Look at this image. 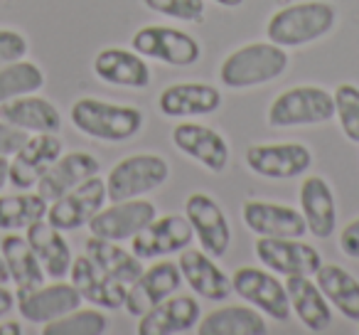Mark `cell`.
I'll return each instance as SVG.
<instances>
[{
  "mask_svg": "<svg viewBox=\"0 0 359 335\" xmlns=\"http://www.w3.org/2000/svg\"><path fill=\"white\" fill-rule=\"evenodd\" d=\"M357 323H359V320H357ZM357 333H359V328H357Z\"/></svg>",
  "mask_w": 359,
  "mask_h": 335,
  "instance_id": "bcb514c9",
  "label": "cell"
},
{
  "mask_svg": "<svg viewBox=\"0 0 359 335\" xmlns=\"http://www.w3.org/2000/svg\"><path fill=\"white\" fill-rule=\"evenodd\" d=\"M45 86V74L35 62L15 60L0 67V104L15 96L35 94Z\"/></svg>",
  "mask_w": 359,
  "mask_h": 335,
  "instance_id": "836d02e7",
  "label": "cell"
},
{
  "mask_svg": "<svg viewBox=\"0 0 359 335\" xmlns=\"http://www.w3.org/2000/svg\"><path fill=\"white\" fill-rule=\"evenodd\" d=\"M15 308V294L8 286H0V318H6Z\"/></svg>",
  "mask_w": 359,
  "mask_h": 335,
  "instance_id": "60d3db41",
  "label": "cell"
},
{
  "mask_svg": "<svg viewBox=\"0 0 359 335\" xmlns=\"http://www.w3.org/2000/svg\"><path fill=\"white\" fill-rule=\"evenodd\" d=\"M94 74L101 81L126 89H145L150 84V67L143 55L123 47H106L94 57Z\"/></svg>",
  "mask_w": 359,
  "mask_h": 335,
  "instance_id": "603a6c76",
  "label": "cell"
},
{
  "mask_svg": "<svg viewBox=\"0 0 359 335\" xmlns=\"http://www.w3.org/2000/svg\"><path fill=\"white\" fill-rule=\"evenodd\" d=\"M288 70V52L273 42H249L219 65V81L229 89H254L276 81Z\"/></svg>",
  "mask_w": 359,
  "mask_h": 335,
  "instance_id": "3957f363",
  "label": "cell"
},
{
  "mask_svg": "<svg viewBox=\"0 0 359 335\" xmlns=\"http://www.w3.org/2000/svg\"><path fill=\"white\" fill-rule=\"evenodd\" d=\"M47 200L40 192H15V195H0V230L20 232L27 230L32 222L45 220Z\"/></svg>",
  "mask_w": 359,
  "mask_h": 335,
  "instance_id": "d6a6232c",
  "label": "cell"
},
{
  "mask_svg": "<svg viewBox=\"0 0 359 335\" xmlns=\"http://www.w3.org/2000/svg\"><path fill=\"white\" fill-rule=\"evenodd\" d=\"M138 55L145 60H158L170 67H192L200 62L202 47L190 32L168 25H145L130 40Z\"/></svg>",
  "mask_w": 359,
  "mask_h": 335,
  "instance_id": "8992f818",
  "label": "cell"
},
{
  "mask_svg": "<svg viewBox=\"0 0 359 335\" xmlns=\"http://www.w3.org/2000/svg\"><path fill=\"white\" fill-rule=\"evenodd\" d=\"M81 301L84 298L74 284H62V279H57V284L37 286L25 294H18L15 306L22 318L30 323H50V320L62 318L69 310L79 308Z\"/></svg>",
  "mask_w": 359,
  "mask_h": 335,
  "instance_id": "ffe728a7",
  "label": "cell"
},
{
  "mask_svg": "<svg viewBox=\"0 0 359 335\" xmlns=\"http://www.w3.org/2000/svg\"><path fill=\"white\" fill-rule=\"evenodd\" d=\"M231 291L278 323H285L290 318L288 291L273 271L259 269V266H241L231 274Z\"/></svg>",
  "mask_w": 359,
  "mask_h": 335,
  "instance_id": "52a82bcc",
  "label": "cell"
},
{
  "mask_svg": "<svg viewBox=\"0 0 359 335\" xmlns=\"http://www.w3.org/2000/svg\"><path fill=\"white\" fill-rule=\"evenodd\" d=\"M0 256L6 261L8 274L18 284V294H25L37 286L45 284V269L40 259L32 251L27 237H20L18 232H11L0 239Z\"/></svg>",
  "mask_w": 359,
  "mask_h": 335,
  "instance_id": "f1b7e54d",
  "label": "cell"
},
{
  "mask_svg": "<svg viewBox=\"0 0 359 335\" xmlns=\"http://www.w3.org/2000/svg\"><path fill=\"white\" fill-rule=\"evenodd\" d=\"M185 217L192 225L195 239L202 244V251L215 259H222L229 251L231 227L215 197L207 192H192L185 200Z\"/></svg>",
  "mask_w": 359,
  "mask_h": 335,
  "instance_id": "8fae6325",
  "label": "cell"
},
{
  "mask_svg": "<svg viewBox=\"0 0 359 335\" xmlns=\"http://www.w3.org/2000/svg\"><path fill=\"white\" fill-rule=\"evenodd\" d=\"M285 291H288L290 310L298 315V320L310 333H323V330L330 328L332 308H330L327 298L310 276H288Z\"/></svg>",
  "mask_w": 359,
  "mask_h": 335,
  "instance_id": "4316f807",
  "label": "cell"
},
{
  "mask_svg": "<svg viewBox=\"0 0 359 335\" xmlns=\"http://www.w3.org/2000/svg\"><path fill=\"white\" fill-rule=\"evenodd\" d=\"M249 171L269 180H293L310 171L313 153L308 145L295 143H254L246 150Z\"/></svg>",
  "mask_w": 359,
  "mask_h": 335,
  "instance_id": "ba28073f",
  "label": "cell"
},
{
  "mask_svg": "<svg viewBox=\"0 0 359 335\" xmlns=\"http://www.w3.org/2000/svg\"><path fill=\"white\" fill-rule=\"evenodd\" d=\"M20 333H22V328L15 320H8V323L0 325V335H20Z\"/></svg>",
  "mask_w": 359,
  "mask_h": 335,
  "instance_id": "b9f144b4",
  "label": "cell"
},
{
  "mask_svg": "<svg viewBox=\"0 0 359 335\" xmlns=\"http://www.w3.org/2000/svg\"><path fill=\"white\" fill-rule=\"evenodd\" d=\"M99 171H101V163L94 155L84 153V150H74V153L60 155V158L50 165V171L40 178V183H37L35 188L47 202H55L57 197L69 192L72 188L84 183L86 178L99 176Z\"/></svg>",
  "mask_w": 359,
  "mask_h": 335,
  "instance_id": "cb8c5ba5",
  "label": "cell"
},
{
  "mask_svg": "<svg viewBox=\"0 0 359 335\" xmlns=\"http://www.w3.org/2000/svg\"><path fill=\"white\" fill-rule=\"evenodd\" d=\"M170 178V165L158 153L126 155L111 168L106 178V197L111 202L133 200L158 190Z\"/></svg>",
  "mask_w": 359,
  "mask_h": 335,
  "instance_id": "5b68a950",
  "label": "cell"
},
{
  "mask_svg": "<svg viewBox=\"0 0 359 335\" xmlns=\"http://www.w3.org/2000/svg\"><path fill=\"white\" fill-rule=\"evenodd\" d=\"M202 318V306L195 296H168L140 315L138 335H177L190 333Z\"/></svg>",
  "mask_w": 359,
  "mask_h": 335,
  "instance_id": "e0dca14e",
  "label": "cell"
},
{
  "mask_svg": "<svg viewBox=\"0 0 359 335\" xmlns=\"http://www.w3.org/2000/svg\"><path fill=\"white\" fill-rule=\"evenodd\" d=\"M27 55V40L18 30H0V67L22 60Z\"/></svg>",
  "mask_w": 359,
  "mask_h": 335,
  "instance_id": "74e56055",
  "label": "cell"
},
{
  "mask_svg": "<svg viewBox=\"0 0 359 335\" xmlns=\"http://www.w3.org/2000/svg\"><path fill=\"white\" fill-rule=\"evenodd\" d=\"M148 11L182 22L205 20V0H143Z\"/></svg>",
  "mask_w": 359,
  "mask_h": 335,
  "instance_id": "8d00e7d4",
  "label": "cell"
},
{
  "mask_svg": "<svg viewBox=\"0 0 359 335\" xmlns=\"http://www.w3.org/2000/svg\"><path fill=\"white\" fill-rule=\"evenodd\" d=\"M334 99V116L339 121V129L347 136V140L359 143V86L349 84H339L332 94Z\"/></svg>",
  "mask_w": 359,
  "mask_h": 335,
  "instance_id": "d590c367",
  "label": "cell"
},
{
  "mask_svg": "<svg viewBox=\"0 0 359 335\" xmlns=\"http://www.w3.org/2000/svg\"><path fill=\"white\" fill-rule=\"evenodd\" d=\"M200 335H266L269 325L259 308L249 306H222L200 318Z\"/></svg>",
  "mask_w": 359,
  "mask_h": 335,
  "instance_id": "f546056e",
  "label": "cell"
},
{
  "mask_svg": "<svg viewBox=\"0 0 359 335\" xmlns=\"http://www.w3.org/2000/svg\"><path fill=\"white\" fill-rule=\"evenodd\" d=\"M298 200L308 232L318 239H327L337 227V205L330 183L320 176L305 178L298 190Z\"/></svg>",
  "mask_w": 359,
  "mask_h": 335,
  "instance_id": "d4e9b609",
  "label": "cell"
},
{
  "mask_svg": "<svg viewBox=\"0 0 359 335\" xmlns=\"http://www.w3.org/2000/svg\"><path fill=\"white\" fill-rule=\"evenodd\" d=\"M256 259L269 271L278 276H315L323 264V256L315 247L300 239H278V237H259L256 239Z\"/></svg>",
  "mask_w": 359,
  "mask_h": 335,
  "instance_id": "7c38bea8",
  "label": "cell"
},
{
  "mask_svg": "<svg viewBox=\"0 0 359 335\" xmlns=\"http://www.w3.org/2000/svg\"><path fill=\"white\" fill-rule=\"evenodd\" d=\"M339 249L349 259H359V217L344 225L342 235H339Z\"/></svg>",
  "mask_w": 359,
  "mask_h": 335,
  "instance_id": "ab89813d",
  "label": "cell"
},
{
  "mask_svg": "<svg viewBox=\"0 0 359 335\" xmlns=\"http://www.w3.org/2000/svg\"><path fill=\"white\" fill-rule=\"evenodd\" d=\"M222 106V91L202 81H177L163 89L158 96V109L168 119L187 116H210Z\"/></svg>",
  "mask_w": 359,
  "mask_h": 335,
  "instance_id": "44dd1931",
  "label": "cell"
},
{
  "mask_svg": "<svg viewBox=\"0 0 359 335\" xmlns=\"http://www.w3.org/2000/svg\"><path fill=\"white\" fill-rule=\"evenodd\" d=\"M315 284L323 291L327 303H332L344 318L359 320V281L337 264H320L315 271Z\"/></svg>",
  "mask_w": 359,
  "mask_h": 335,
  "instance_id": "4dcf8cb0",
  "label": "cell"
},
{
  "mask_svg": "<svg viewBox=\"0 0 359 335\" xmlns=\"http://www.w3.org/2000/svg\"><path fill=\"white\" fill-rule=\"evenodd\" d=\"M337 22V11L327 0H300L276 11L269 18L266 35L278 47H305L330 35Z\"/></svg>",
  "mask_w": 359,
  "mask_h": 335,
  "instance_id": "6da1fadb",
  "label": "cell"
},
{
  "mask_svg": "<svg viewBox=\"0 0 359 335\" xmlns=\"http://www.w3.org/2000/svg\"><path fill=\"white\" fill-rule=\"evenodd\" d=\"M30 138V133L22 129H18V126H11L6 124V121L0 119V155H15L18 150H20V145L25 143V140Z\"/></svg>",
  "mask_w": 359,
  "mask_h": 335,
  "instance_id": "f35d334b",
  "label": "cell"
},
{
  "mask_svg": "<svg viewBox=\"0 0 359 335\" xmlns=\"http://www.w3.org/2000/svg\"><path fill=\"white\" fill-rule=\"evenodd\" d=\"M69 279H72V284L76 286V291L81 294V298L89 301V303L99 306V308H106V310L123 308L126 289H128V286L106 274L91 256L81 254V256H76V259H72Z\"/></svg>",
  "mask_w": 359,
  "mask_h": 335,
  "instance_id": "d6986e66",
  "label": "cell"
},
{
  "mask_svg": "<svg viewBox=\"0 0 359 335\" xmlns=\"http://www.w3.org/2000/svg\"><path fill=\"white\" fill-rule=\"evenodd\" d=\"M0 119L27 133H60L62 114L52 101L35 94L15 96L0 104Z\"/></svg>",
  "mask_w": 359,
  "mask_h": 335,
  "instance_id": "484cf974",
  "label": "cell"
},
{
  "mask_svg": "<svg viewBox=\"0 0 359 335\" xmlns=\"http://www.w3.org/2000/svg\"><path fill=\"white\" fill-rule=\"evenodd\" d=\"M217 6H222V8H239L244 0H215Z\"/></svg>",
  "mask_w": 359,
  "mask_h": 335,
  "instance_id": "f6af8a7d",
  "label": "cell"
},
{
  "mask_svg": "<svg viewBox=\"0 0 359 335\" xmlns=\"http://www.w3.org/2000/svg\"><path fill=\"white\" fill-rule=\"evenodd\" d=\"M172 143L177 145L180 153L190 155L205 171L215 173V176L224 173L229 165V143L212 126L182 121L172 129Z\"/></svg>",
  "mask_w": 359,
  "mask_h": 335,
  "instance_id": "5bb4252c",
  "label": "cell"
},
{
  "mask_svg": "<svg viewBox=\"0 0 359 335\" xmlns=\"http://www.w3.org/2000/svg\"><path fill=\"white\" fill-rule=\"evenodd\" d=\"M244 225L254 232L256 237H278V239H300L308 232L303 220V212L290 205L280 202H264V200H249L244 202Z\"/></svg>",
  "mask_w": 359,
  "mask_h": 335,
  "instance_id": "ac0fdd59",
  "label": "cell"
},
{
  "mask_svg": "<svg viewBox=\"0 0 359 335\" xmlns=\"http://www.w3.org/2000/svg\"><path fill=\"white\" fill-rule=\"evenodd\" d=\"M8 168H11V160H8L6 155H0V190H3L8 183Z\"/></svg>",
  "mask_w": 359,
  "mask_h": 335,
  "instance_id": "7bdbcfd3",
  "label": "cell"
},
{
  "mask_svg": "<svg viewBox=\"0 0 359 335\" xmlns=\"http://www.w3.org/2000/svg\"><path fill=\"white\" fill-rule=\"evenodd\" d=\"M177 266L182 279L200 298L219 303V301H226L231 296V276H226L215 264V256H210L207 251L187 247V249L180 251Z\"/></svg>",
  "mask_w": 359,
  "mask_h": 335,
  "instance_id": "7402d4cb",
  "label": "cell"
},
{
  "mask_svg": "<svg viewBox=\"0 0 359 335\" xmlns=\"http://www.w3.org/2000/svg\"><path fill=\"white\" fill-rule=\"evenodd\" d=\"M106 205V180L99 176L86 178L69 192L57 197L47 207V222L62 232H74L79 227H86L89 220Z\"/></svg>",
  "mask_w": 359,
  "mask_h": 335,
  "instance_id": "9c48e42d",
  "label": "cell"
},
{
  "mask_svg": "<svg viewBox=\"0 0 359 335\" xmlns=\"http://www.w3.org/2000/svg\"><path fill=\"white\" fill-rule=\"evenodd\" d=\"M180 286H182V274H180L177 261H168L163 256V261L143 269L138 279L126 289L123 306L130 315L140 318L145 310H150L153 306H158L160 301L172 296Z\"/></svg>",
  "mask_w": 359,
  "mask_h": 335,
  "instance_id": "9a60e30c",
  "label": "cell"
},
{
  "mask_svg": "<svg viewBox=\"0 0 359 335\" xmlns=\"http://www.w3.org/2000/svg\"><path fill=\"white\" fill-rule=\"evenodd\" d=\"M86 256L96 261L101 269L109 276H114L116 281L130 286L140 276V271L145 269L143 261L133 254V251H126L123 247H118L116 242L101 239V237L91 235L86 239Z\"/></svg>",
  "mask_w": 359,
  "mask_h": 335,
  "instance_id": "1f68e13d",
  "label": "cell"
},
{
  "mask_svg": "<svg viewBox=\"0 0 359 335\" xmlns=\"http://www.w3.org/2000/svg\"><path fill=\"white\" fill-rule=\"evenodd\" d=\"M109 330V318L99 308H74L62 318L45 323L42 335H104Z\"/></svg>",
  "mask_w": 359,
  "mask_h": 335,
  "instance_id": "e575fe53",
  "label": "cell"
},
{
  "mask_svg": "<svg viewBox=\"0 0 359 335\" xmlns=\"http://www.w3.org/2000/svg\"><path fill=\"white\" fill-rule=\"evenodd\" d=\"M334 116V99L330 91L315 84H300L280 91L269 106L271 129H298V126H318Z\"/></svg>",
  "mask_w": 359,
  "mask_h": 335,
  "instance_id": "277c9868",
  "label": "cell"
},
{
  "mask_svg": "<svg viewBox=\"0 0 359 335\" xmlns=\"http://www.w3.org/2000/svg\"><path fill=\"white\" fill-rule=\"evenodd\" d=\"M69 119L79 133L96 140H109V143L133 138L145 124V116L138 106L111 104L94 96L76 99L69 109Z\"/></svg>",
  "mask_w": 359,
  "mask_h": 335,
  "instance_id": "7a4b0ae2",
  "label": "cell"
},
{
  "mask_svg": "<svg viewBox=\"0 0 359 335\" xmlns=\"http://www.w3.org/2000/svg\"><path fill=\"white\" fill-rule=\"evenodd\" d=\"M155 217H158V210H155L153 202L133 197V200L114 202L111 207H101L86 227H89L91 235L101 237V239L126 242V239H133Z\"/></svg>",
  "mask_w": 359,
  "mask_h": 335,
  "instance_id": "4fadbf2b",
  "label": "cell"
},
{
  "mask_svg": "<svg viewBox=\"0 0 359 335\" xmlns=\"http://www.w3.org/2000/svg\"><path fill=\"white\" fill-rule=\"evenodd\" d=\"M27 242H30L32 251L37 254L40 259L42 269H45V276L50 279H65L72 269V249H69V242L65 239L62 230L52 227L50 222L45 220H37L27 227Z\"/></svg>",
  "mask_w": 359,
  "mask_h": 335,
  "instance_id": "83f0119b",
  "label": "cell"
},
{
  "mask_svg": "<svg viewBox=\"0 0 359 335\" xmlns=\"http://www.w3.org/2000/svg\"><path fill=\"white\" fill-rule=\"evenodd\" d=\"M8 281H11V274H8L6 261H3V256H0V286H6Z\"/></svg>",
  "mask_w": 359,
  "mask_h": 335,
  "instance_id": "ee69618b",
  "label": "cell"
},
{
  "mask_svg": "<svg viewBox=\"0 0 359 335\" xmlns=\"http://www.w3.org/2000/svg\"><path fill=\"white\" fill-rule=\"evenodd\" d=\"M62 155V140L57 133H35L20 145L8 168V183L18 190H30Z\"/></svg>",
  "mask_w": 359,
  "mask_h": 335,
  "instance_id": "2e32d148",
  "label": "cell"
},
{
  "mask_svg": "<svg viewBox=\"0 0 359 335\" xmlns=\"http://www.w3.org/2000/svg\"><path fill=\"white\" fill-rule=\"evenodd\" d=\"M195 242V232L185 215H165L155 217L150 225H145L138 235L130 239V251L140 261L163 259L170 254H180L182 249Z\"/></svg>",
  "mask_w": 359,
  "mask_h": 335,
  "instance_id": "30bf717a",
  "label": "cell"
}]
</instances>
